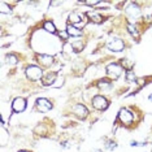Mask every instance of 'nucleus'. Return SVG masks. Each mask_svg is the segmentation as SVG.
I'll list each match as a JSON object with an SVG mask.
<instances>
[{"mask_svg": "<svg viewBox=\"0 0 152 152\" xmlns=\"http://www.w3.org/2000/svg\"><path fill=\"white\" fill-rule=\"evenodd\" d=\"M26 75H27V78L31 79V81H39V79L43 77V72L39 66L30 65V66L26 68Z\"/></svg>", "mask_w": 152, "mask_h": 152, "instance_id": "f257e3e1", "label": "nucleus"}, {"mask_svg": "<svg viewBox=\"0 0 152 152\" xmlns=\"http://www.w3.org/2000/svg\"><path fill=\"white\" fill-rule=\"evenodd\" d=\"M108 100H107L104 96H102V95H98V96H94V99H92V105L95 107L96 109H99V110H104L108 108Z\"/></svg>", "mask_w": 152, "mask_h": 152, "instance_id": "f03ea898", "label": "nucleus"}, {"mask_svg": "<svg viewBox=\"0 0 152 152\" xmlns=\"http://www.w3.org/2000/svg\"><path fill=\"white\" fill-rule=\"evenodd\" d=\"M107 73H108L110 78L117 79L121 75V73H122V68H121L118 64H115V63L109 64L108 66H107Z\"/></svg>", "mask_w": 152, "mask_h": 152, "instance_id": "7ed1b4c3", "label": "nucleus"}, {"mask_svg": "<svg viewBox=\"0 0 152 152\" xmlns=\"http://www.w3.org/2000/svg\"><path fill=\"white\" fill-rule=\"evenodd\" d=\"M118 120H120L122 124H125V125H129V124L133 122L134 116H133V113H131L130 110H127V109H121L120 112H118Z\"/></svg>", "mask_w": 152, "mask_h": 152, "instance_id": "20e7f679", "label": "nucleus"}, {"mask_svg": "<svg viewBox=\"0 0 152 152\" xmlns=\"http://www.w3.org/2000/svg\"><path fill=\"white\" fill-rule=\"evenodd\" d=\"M12 109L17 113L23 112V110L26 109V100L22 98H16L12 103Z\"/></svg>", "mask_w": 152, "mask_h": 152, "instance_id": "39448f33", "label": "nucleus"}, {"mask_svg": "<svg viewBox=\"0 0 152 152\" xmlns=\"http://www.w3.org/2000/svg\"><path fill=\"white\" fill-rule=\"evenodd\" d=\"M37 108L39 109L40 112H48V110L52 109V103L44 98H40L37 100Z\"/></svg>", "mask_w": 152, "mask_h": 152, "instance_id": "423d86ee", "label": "nucleus"}, {"mask_svg": "<svg viewBox=\"0 0 152 152\" xmlns=\"http://www.w3.org/2000/svg\"><path fill=\"white\" fill-rule=\"evenodd\" d=\"M107 46L113 52H120V51L124 50V42L121 39H110Z\"/></svg>", "mask_w": 152, "mask_h": 152, "instance_id": "0eeeda50", "label": "nucleus"}, {"mask_svg": "<svg viewBox=\"0 0 152 152\" xmlns=\"http://www.w3.org/2000/svg\"><path fill=\"white\" fill-rule=\"evenodd\" d=\"M73 112H74V115L79 117V118H82V120H85L86 117L88 116V110L87 108H86L85 105H82V104H77V105H74L73 107Z\"/></svg>", "mask_w": 152, "mask_h": 152, "instance_id": "6e6552de", "label": "nucleus"}, {"mask_svg": "<svg viewBox=\"0 0 152 152\" xmlns=\"http://www.w3.org/2000/svg\"><path fill=\"white\" fill-rule=\"evenodd\" d=\"M126 13L131 17V18H137V17H139V15H140V9L137 4L131 3V4H129V7L126 8Z\"/></svg>", "mask_w": 152, "mask_h": 152, "instance_id": "1a4fd4ad", "label": "nucleus"}, {"mask_svg": "<svg viewBox=\"0 0 152 152\" xmlns=\"http://www.w3.org/2000/svg\"><path fill=\"white\" fill-rule=\"evenodd\" d=\"M37 58L43 66H51L53 63V57L50 56V55H38Z\"/></svg>", "mask_w": 152, "mask_h": 152, "instance_id": "9d476101", "label": "nucleus"}, {"mask_svg": "<svg viewBox=\"0 0 152 152\" xmlns=\"http://www.w3.org/2000/svg\"><path fill=\"white\" fill-rule=\"evenodd\" d=\"M82 18H83V15H79L77 12H73L69 15V22L72 25H82Z\"/></svg>", "mask_w": 152, "mask_h": 152, "instance_id": "9b49d317", "label": "nucleus"}, {"mask_svg": "<svg viewBox=\"0 0 152 152\" xmlns=\"http://www.w3.org/2000/svg\"><path fill=\"white\" fill-rule=\"evenodd\" d=\"M56 79H57V74L56 73H48L46 77L43 78V85L44 86H53L55 85V82H56Z\"/></svg>", "mask_w": 152, "mask_h": 152, "instance_id": "f8f14e48", "label": "nucleus"}, {"mask_svg": "<svg viewBox=\"0 0 152 152\" xmlns=\"http://www.w3.org/2000/svg\"><path fill=\"white\" fill-rule=\"evenodd\" d=\"M66 33L70 37H81L82 35V30H79L78 27H75L73 25H68L66 26Z\"/></svg>", "mask_w": 152, "mask_h": 152, "instance_id": "ddd939ff", "label": "nucleus"}, {"mask_svg": "<svg viewBox=\"0 0 152 152\" xmlns=\"http://www.w3.org/2000/svg\"><path fill=\"white\" fill-rule=\"evenodd\" d=\"M86 15H87V17L90 20H91V21H94V22H96V23H100L103 21V18H102V16L99 15V13H96V12H87L86 13Z\"/></svg>", "mask_w": 152, "mask_h": 152, "instance_id": "4468645a", "label": "nucleus"}, {"mask_svg": "<svg viewBox=\"0 0 152 152\" xmlns=\"http://www.w3.org/2000/svg\"><path fill=\"white\" fill-rule=\"evenodd\" d=\"M43 27H44V30H46V31L51 33V34H55V33H56V27H55V25H53V23L51 22V21H46V22H44Z\"/></svg>", "mask_w": 152, "mask_h": 152, "instance_id": "2eb2a0df", "label": "nucleus"}, {"mask_svg": "<svg viewBox=\"0 0 152 152\" xmlns=\"http://www.w3.org/2000/svg\"><path fill=\"white\" fill-rule=\"evenodd\" d=\"M72 48H73L74 52H81L83 50V42L82 40H75V42L72 43Z\"/></svg>", "mask_w": 152, "mask_h": 152, "instance_id": "dca6fc26", "label": "nucleus"}, {"mask_svg": "<svg viewBox=\"0 0 152 152\" xmlns=\"http://www.w3.org/2000/svg\"><path fill=\"white\" fill-rule=\"evenodd\" d=\"M98 87L100 90H105V88H109L110 87V82L108 79H100L98 82Z\"/></svg>", "mask_w": 152, "mask_h": 152, "instance_id": "f3484780", "label": "nucleus"}, {"mask_svg": "<svg viewBox=\"0 0 152 152\" xmlns=\"http://www.w3.org/2000/svg\"><path fill=\"white\" fill-rule=\"evenodd\" d=\"M127 30H129V33L131 34L133 37H135L138 38L139 37V34H138V30H137V27L133 25V23H127Z\"/></svg>", "mask_w": 152, "mask_h": 152, "instance_id": "a211bd4d", "label": "nucleus"}, {"mask_svg": "<svg viewBox=\"0 0 152 152\" xmlns=\"http://www.w3.org/2000/svg\"><path fill=\"white\" fill-rule=\"evenodd\" d=\"M0 12L1 13H11V8H9L4 1H1L0 3Z\"/></svg>", "mask_w": 152, "mask_h": 152, "instance_id": "6ab92c4d", "label": "nucleus"}, {"mask_svg": "<svg viewBox=\"0 0 152 152\" xmlns=\"http://www.w3.org/2000/svg\"><path fill=\"white\" fill-rule=\"evenodd\" d=\"M17 57L15 56V55H7V63L8 64H12V65H15L17 64Z\"/></svg>", "mask_w": 152, "mask_h": 152, "instance_id": "aec40b11", "label": "nucleus"}, {"mask_svg": "<svg viewBox=\"0 0 152 152\" xmlns=\"http://www.w3.org/2000/svg\"><path fill=\"white\" fill-rule=\"evenodd\" d=\"M122 65H124V68H126L127 72H129V70H131L134 63H133V61H130V60H127V58H125V60H122Z\"/></svg>", "mask_w": 152, "mask_h": 152, "instance_id": "412c9836", "label": "nucleus"}, {"mask_svg": "<svg viewBox=\"0 0 152 152\" xmlns=\"http://www.w3.org/2000/svg\"><path fill=\"white\" fill-rule=\"evenodd\" d=\"M126 81L130 82V83L135 81V74H134V72H131V70L127 72V73H126Z\"/></svg>", "mask_w": 152, "mask_h": 152, "instance_id": "4be33fe9", "label": "nucleus"}, {"mask_svg": "<svg viewBox=\"0 0 152 152\" xmlns=\"http://www.w3.org/2000/svg\"><path fill=\"white\" fill-rule=\"evenodd\" d=\"M117 147V144L115 143V142H107V144H105V148L107 150H115V148Z\"/></svg>", "mask_w": 152, "mask_h": 152, "instance_id": "5701e85b", "label": "nucleus"}, {"mask_svg": "<svg viewBox=\"0 0 152 152\" xmlns=\"http://www.w3.org/2000/svg\"><path fill=\"white\" fill-rule=\"evenodd\" d=\"M63 82H64V78L63 77H57V79H56V83H55L52 87H60L61 85H63Z\"/></svg>", "mask_w": 152, "mask_h": 152, "instance_id": "b1692460", "label": "nucleus"}, {"mask_svg": "<svg viewBox=\"0 0 152 152\" xmlns=\"http://www.w3.org/2000/svg\"><path fill=\"white\" fill-rule=\"evenodd\" d=\"M144 144H146V143H143V142H137V140H133V142H131V143H130V146H135V147H140V146H144Z\"/></svg>", "mask_w": 152, "mask_h": 152, "instance_id": "393cba45", "label": "nucleus"}, {"mask_svg": "<svg viewBox=\"0 0 152 152\" xmlns=\"http://www.w3.org/2000/svg\"><path fill=\"white\" fill-rule=\"evenodd\" d=\"M100 1H98V0H90V1H83V4H87V5H96V4H99Z\"/></svg>", "mask_w": 152, "mask_h": 152, "instance_id": "a878e982", "label": "nucleus"}, {"mask_svg": "<svg viewBox=\"0 0 152 152\" xmlns=\"http://www.w3.org/2000/svg\"><path fill=\"white\" fill-rule=\"evenodd\" d=\"M1 133H3V144L5 143V134H7V131L4 129H1Z\"/></svg>", "mask_w": 152, "mask_h": 152, "instance_id": "bb28decb", "label": "nucleus"}, {"mask_svg": "<svg viewBox=\"0 0 152 152\" xmlns=\"http://www.w3.org/2000/svg\"><path fill=\"white\" fill-rule=\"evenodd\" d=\"M150 100H151V102H152V94L150 95Z\"/></svg>", "mask_w": 152, "mask_h": 152, "instance_id": "cd10ccee", "label": "nucleus"}, {"mask_svg": "<svg viewBox=\"0 0 152 152\" xmlns=\"http://www.w3.org/2000/svg\"><path fill=\"white\" fill-rule=\"evenodd\" d=\"M20 152H27V151H20Z\"/></svg>", "mask_w": 152, "mask_h": 152, "instance_id": "c85d7f7f", "label": "nucleus"}, {"mask_svg": "<svg viewBox=\"0 0 152 152\" xmlns=\"http://www.w3.org/2000/svg\"><path fill=\"white\" fill-rule=\"evenodd\" d=\"M94 152H100V151H94Z\"/></svg>", "mask_w": 152, "mask_h": 152, "instance_id": "c756f323", "label": "nucleus"}]
</instances>
